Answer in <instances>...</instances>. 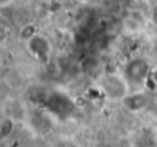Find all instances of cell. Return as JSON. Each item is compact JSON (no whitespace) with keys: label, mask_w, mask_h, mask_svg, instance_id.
I'll return each instance as SVG.
<instances>
[{"label":"cell","mask_w":157,"mask_h":147,"mask_svg":"<svg viewBox=\"0 0 157 147\" xmlns=\"http://www.w3.org/2000/svg\"><path fill=\"white\" fill-rule=\"evenodd\" d=\"M98 88L110 101H121L130 94V83L124 76L117 73L103 74L98 81Z\"/></svg>","instance_id":"obj_1"},{"label":"cell","mask_w":157,"mask_h":147,"mask_svg":"<svg viewBox=\"0 0 157 147\" xmlns=\"http://www.w3.org/2000/svg\"><path fill=\"white\" fill-rule=\"evenodd\" d=\"M43 106L46 107L52 116H55V117L66 118L68 116H71L72 113H73L76 105H75V102L72 101L66 94L57 91V92L48 94V96H47Z\"/></svg>","instance_id":"obj_2"},{"label":"cell","mask_w":157,"mask_h":147,"mask_svg":"<svg viewBox=\"0 0 157 147\" xmlns=\"http://www.w3.org/2000/svg\"><path fill=\"white\" fill-rule=\"evenodd\" d=\"M150 72H152V68L146 59L132 58L125 63L123 76L127 79L130 85H144L149 77Z\"/></svg>","instance_id":"obj_3"},{"label":"cell","mask_w":157,"mask_h":147,"mask_svg":"<svg viewBox=\"0 0 157 147\" xmlns=\"http://www.w3.org/2000/svg\"><path fill=\"white\" fill-rule=\"evenodd\" d=\"M26 50L29 55L39 63H47L51 58L52 47L46 36L36 33L32 39L26 41Z\"/></svg>","instance_id":"obj_4"},{"label":"cell","mask_w":157,"mask_h":147,"mask_svg":"<svg viewBox=\"0 0 157 147\" xmlns=\"http://www.w3.org/2000/svg\"><path fill=\"white\" fill-rule=\"evenodd\" d=\"M120 102L128 112L139 113L146 109V106L149 105V96L145 91H135V92H130Z\"/></svg>","instance_id":"obj_5"},{"label":"cell","mask_w":157,"mask_h":147,"mask_svg":"<svg viewBox=\"0 0 157 147\" xmlns=\"http://www.w3.org/2000/svg\"><path fill=\"white\" fill-rule=\"evenodd\" d=\"M145 26V18H142L138 14V11H134L130 15H127L123 21V30L130 35L138 33L142 30V28Z\"/></svg>","instance_id":"obj_6"},{"label":"cell","mask_w":157,"mask_h":147,"mask_svg":"<svg viewBox=\"0 0 157 147\" xmlns=\"http://www.w3.org/2000/svg\"><path fill=\"white\" fill-rule=\"evenodd\" d=\"M13 129H14V118L13 117H6L2 123V127H0L2 138H7L8 135H11Z\"/></svg>","instance_id":"obj_7"},{"label":"cell","mask_w":157,"mask_h":147,"mask_svg":"<svg viewBox=\"0 0 157 147\" xmlns=\"http://www.w3.org/2000/svg\"><path fill=\"white\" fill-rule=\"evenodd\" d=\"M144 87L146 88V90H157V68L152 69V72H150L149 77H147V80L145 81Z\"/></svg>","instance_id":"obj_8"},{"label":"cell","mask_w":157,"mask_h":147,"mask_svg":"<svg viewBox=\"0 0 157 147\" xmlns=\"http://www.w3.org/2000/svg\"><path fill=\"white\" fill-rule=\"evenodd\" d=\"M35 35H36V28L33 26V25H26V26L22 28L19 37H21L22 40H24L25 43H26V41L29 40V39H32Z\"/></svg>","instance_id":"obj_9"},{"label":"cell","mask_w":157,"mask_h":147,"mask_svg":"<svg viewBox=\"0 0 157 147\" xmlns=\"http://www.w3.org/2000/svg\"><path fill=\"white\" fill-rule=\"evenodd\" d=\"M150 21H152V24L157 26V6L152 8V13H150Z\"/></svg>","instance_id":"obj_10"},{"label":"cell","mask_w":157,"mask_h":147,"mask_svg":"<svg viewBox=\"0 0 157 147\" xmlns=\"http://www.w3.org/2000/svg\"><path fill=\"white\" fill-rule=\"evenodd\" d=\"M65 147H78L77 145H75V143L69 142V143H65Z\"/></svg>","instance_id":"obj_11"},{"label":"cell","mask_w":157,"mask_h":147,"mask_svg":"<svg viewBox=\"0 0 157 147\" xmlns=\"http://www.w3.org/2000/svg\"><path fill=\"white\" fill-rule=\"evenodd\" d=\"M117 2H119V3H127L128 0H117Z\"/></svg>","instance_id":"obj_12"}]
</instances>
